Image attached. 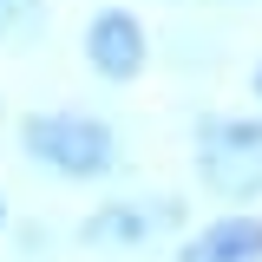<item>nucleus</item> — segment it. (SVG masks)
<instances>
[{
    "instance_id": "obj_1",
    "label": "nucleus",
    "mask_w": 262,
    "mask_h": 262,
    "mask_svg": "<svg viewBox=\"0 0 262 262\" xmlns=\"http://www.w3.org/2000/svg\"><path fill=\"white\" fill-rule=\"evenodd\" d=\"M27 151L59 177H105L112 170V131L85 112H39V118H27Z\"/></svg>"
},
{
    "instance_id": "obj_2",
    "label": "nucleus",
    "mask_w": 262,
    "mask_h": 262,
    "mask_svg": "<svg viewBox=\"0 0 262 262\" xmlns=\"http://www.w3.org/2000/svg\"><path fill=\"white\" fill-rule=\"evenodd\" d=\"M85 53H92V66L105 72V79H131V72L144 66V33H138L131 13L105 7V13L92 20V33H85Z\"/></svg>"
},
{
    "instance_id": "obj_3",
    "label": "nucleus",
    "mask_w": 262,
    "mask_h": 262,
    "mask_svg": "<svg viewBox=\"0 0 262 262\" xmlns=\"http://www.w3.org/2000/svg\"><path fill=\"white\" fill-rule=\"evenodd\" d=\"M177 216V203H105L92 223H85V243H151L164 223Z\"/></svg>"
},
{
    "instance_id": "obj_4",
    "label": "nucleus",
    "mask_w": 262,
    "mask_h": 262,
    "mask_svg": "<svg viewBox=\"0 0 262 262\" xmlns=\"http://www.w3.org/2000/svg\"><path fill=\"white\" fill-rule=\"evenodd\" d=\"M184 262H262V216H229L196 236Z\"/></svg>"
},
{
    "instance_id": "obj_5",
    "label": "nucleus",
    "mask_w": 262,
    "mask_h": 262,
    "mask_svg": "<svg viewBox=\"0 0 262 262\" xmlns=\"http://www.w3.org/2000/svg\"><path fill=\"white\" fill-rule=\"evenodd\" d=\"M243 158H262V125H203V170Z\"/></svg>"
},
{
    "instance_id": "obj_6",
    "label": "nucleus",
    "mask_w": 262,
    "mask_h": 262,
    "mask_svg": "<svg viewBox=\"0 0 262 262\" xmlns=\"http://www.w3.org/2000/svg\"><path fill=\"white\" fill-rule=\"evenodd\" d=\"M210 184H216V190H262V158H243V164H210Z\"/></svg>"
},
{
    "instance_id": "obj_7",
    "label": "nucleus",
    "mask_w": 262,
    "mask_h": 262,
    "mask_svg": "<svg viewBox=\"0 0 262 262\" xmlns=\"http://www.w3.org/2000/svg\"><path fill=\"white\" fill-rule=\"evenodd\" d=\"M39 33V0H0V39Z\"/></svg>"
},
{
    "instance_id": "obj_8",
    "label": "nucleus",
    "mask_w": 262,
    "mask_h": 262,
    "mask_svg": "<svg viewBox=\"0 0 262 262\" xmlns=\"http://www.w3.org/2000/svg\"><path fill=\"white\" fill-rule=\"evenodd\" d=\"M0 223H7V203H0Z\"/></svg>"
},
{
    "instance_id": "obj_9",
    "label": "nucleus",
    "mask_w": 262,
    "mask_h": 262,
    "mask_svg": "<svg viewBox=\"0 0 262 262\" xmlns=\"http://www.w3.org/2000/svg\"><path fill=\"white\" fill-rule=\"evenodd\" d=\"M256 85H262V72H256Z\"/></svg>"
}]
</instances>
